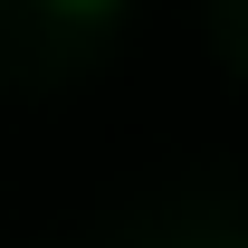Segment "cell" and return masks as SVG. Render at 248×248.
<instances>
[{
	"label": "cell",
	"mask_w": 248,
	"mask_h": 248,
	"mask_svg": "<svg viewBox=\"0 0 248 248\" xmlns=\"http://www.w3.org/2000/svg\"><path fill=\"white\" fill-rule=\"evenodd\" d=\"M48 10H67V19H115L124 0H48Z\"/></svg>",
	"instance_id": "obj_1"
}]
</instances>
